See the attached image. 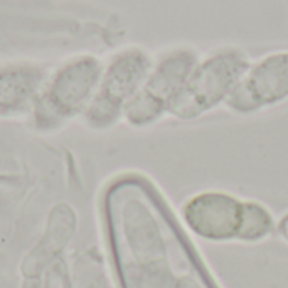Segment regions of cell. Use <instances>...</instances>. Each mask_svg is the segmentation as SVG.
Segmentation results:
<instances>
[{"instance_id":"obj_1","label":"cell","mask_w":288,"mask_h":288,"mask_svg":"<svg viewBox=\"0 0 288 288\" xmlns=\"http://www.w3.org/2000/svg\"><path fill=\"white\" fill-rule=\"evenodd\" d=\"M249 66L241 49L223 47L201 59L169 112L181 120H191L226 103L231 91Z\"/></svg>"},{"instance_id":"obj_2","label":"cell","mask_w":288,"mask_h":288,"mask_svg":"<svg viewBox=\"0 0 288 288\" xmlns=\"http://www.w3.org/2000/svg\"><path fill=\"white\" fill-rule=\"evenodd\" d=\"M288 100V49L265 54L249 63L226 100L238 113H253Z\"/></svg>"},{"instance_id":"obj_3","label":"cell","mask_w":288,"mask_h":288,"mask_svg":"<svg viewBox=\"0 0 288 288\" xmlns=\"http://www.w3.org/2000/svg\"><path fill=\"white\" fill-rule=\"evenodd\" d=\"M199 61L197 52L191 47H174L165 52L145 79V89L140 95L143 115L155 118L169 110Z\"/></svg>"},{"instance_id":"obj_4","label":"cell","mask_w":288,"mask_h":288,"mask_svg":"<svg viewBox=\"0 0 288 288\" xmlns=\"http://www.w3.org/2000/svg\"><path fill=\"white\" fill-rule=\"evenodd\" d=\"M186 218L194 224L235 226L243 219V204L221 192L199 194L186 206Z\"/></svg>"}]
</instances>
